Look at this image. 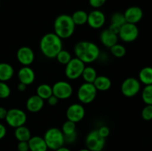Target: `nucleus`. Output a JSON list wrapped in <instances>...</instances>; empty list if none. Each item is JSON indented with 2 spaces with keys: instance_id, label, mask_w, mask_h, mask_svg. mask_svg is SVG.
Wrapping results in <instances>:
<instances>
[{
  "instance_id": "1",
  "label": "nucleus",
  "mask_w": 152,
  "mask_h": 151,
  "mask_svg": "<svg viewBox=\"0 0 152 151\" xmlns=\"http://www.w3.org/2000/svg\"><path fill=\"white\" fill-rule=\"evenodd\" d=\"M76 57L85 64L92 63L99 58L100 50L95 43L89 41H81L74 46Z\"/></svg>"
},
{
  "instance_id": "2",
  "label": "nucleus",
  "mask_w": 152,
  "mask_h": 151,
  "mask_svg": "<svg viewBox=\"0 0 152 151\" xmlns=\"http://www.w3.org/2000/svg\"><path fill=\"white\" fill-rule=\"evenodd\" d=\"M39 48L42 54L48 59L56 58L58 53L62 50V38L54 33H48L42 37Z\"/></svg>"
},
{
  "instance_id": "3",
  "label": "nucleus",
  "mask_w": 152,
  "mask_h": 151,
  "mask_svg": "<svg viewBox=\"0 0 152 151\" xmlns=\"http://www.w3.org/2000/svg\"><path fill=\"white\" fill-rule=\"evenodd\" d=\"M75 27L71 16L68 14L58 16L53 23L54 33L62 39L70 38L74 34Z\"/></svg>"
},
{
  "instance_id": "4",
  "label": "nucleus",
  "mask_w": 152,
  "mask_h": 151,
  "mask_svg": "<svg viewBox=\"0 0 152 151\" xmlns=\"http://www.w3.org/2000/svg\"><path fill=\"white\" fill-rule=\"evenodd\" d=\"M43 138L45 141L48 148L53 150H56L65 144L63 133L57 127H51L46 130Z\"/></svg>"
},
{
  "instance_id": "5",
  "label": "nucleus",
  "mask_w": 152,
  "mask_h": 151,
  "mask_svg": "<svg viewBox=\"0 0 152 151\" xmlns=\"http://www.w3.org/2000/svg\"><path fill=\"white\" fill-rule=\"evenodd\" d=\"M97 90L93 83L84 82L77 90V98L82 104H90L95 99Z\"/></svg>"
},
{
  "instance_id": "6",
  "label": "nucleus",
  "mask_w": 152,
  "mask_h": 151,
  "mask_svg": "<svg viewBox=\"0 0 152 151\" xmlns=\"http://www.w3.org/2000/svg\"><path fill=\"white\" fill-rule=\"evenodd\" d=\"M86 67L84 62L79 59L72 58L69 62L65 65V74L70 80H75L82 76L84 68Z\"/></svg>"
},
{
  "instance_id": "7",
  "label": "nucleus",
  "mask_w": 152,
  "mask_h": 151,
  "mask_svg": "<svg viewBox=\"0 0 152 151\" xmlns=\"http://www.w3.org/2000/svg\"><path fill=\"white\" fill-rule=\"evenodd\" d=\"M4 120L9 126L16 128L25 125L27 121V115L21 109L12 108L7 110V115Z\"/></svg>"
},
{
  "instance_id": "8",
  "label": "nucleus",
  "mask_w": 152,
  "mask_h": 151,
  "mask_svg": "<svg viewBox=\"0 0 152 151\" xmlns=\"http://www.w3.org/2000/svg\"><path fill=\"white\" fill-rule=\"evenodd\" d=\"M105 144V139L102 137L97 130H93L86 138V148L91 151L102 150Z\"/></svg>"
},
{
  "instance_id": "9",
  "label": "nucleus",
  "mask_w": 152,
  "mask_h": 151,
  "mask_svg": "<svg viewBox=\"0 0 152 151\" xmlns=\"http://www.w3.org/2000/svg\"><path fill=\"white\" fill-rule=\"evenodd\" d=\"M141 88V84L139 79L134 77L126 78L121 84V93L126 97H134L139 93Z\"/></svg>"
},
{
  "instance_id": "10",
  "label": "nucleus",
  "mask_w": 152,
  "mask_h": 151,
  "mask_svg": "<svg viewBox=\"0 0 152 151\" xmlns=\"http://www.w3.org/2000/svg\"><path fill=\"white\" fill-rule=\"evenodd\" d=\"M118 36L124 42H133L138 38L139 29L137 25L126 22L121 26Z\"/></svg>"
},
{
  "instance_id": "11",
  "label": "nucleus",
  "mask_w": 152,
  "mask_h": 151,
  "mask_svg": "<svg viewBox=\"0 0 152 151\" xmlns=\"http://www.w3.org/2000/svg\"><path fill=\"white\" fill-rule=\"evenodd\" d=\"M53 95L59 99H67L73 94V87L70 83L65 81H56L52 86Z\"/></svg>"
},
{
  "instance_id": "12",
  "label": "nucleus",
  "mask_w": 152,
  "mask_h": 151,
  "mask_svg": "<svg viewBox=\"0 0 152 151\" xmlns=\"http://www.w3.org/2000/svg\"><path fill=\"white\" fill-rule=\"evenodd\" d=\"M86 110L82 104L74 103L70 105L66 110L67 119L74 123L80 122L84 118Z\"/></svg>"
},
{
  "instance_id": "13",
  "label": "nucleus",
  "mask_w": 152,
  "mask_h": 151,
  "mask_svg": "<svg viewBox=\"0 0 152 151\" xmlns=\"http://www.w3.org/2000/svg\"><path fill=\"white\" fill-rule=\"evenodd\" d=\"M16 58L19 63L23 66H30L34 62L35 55L31 47L22 46L16 52Z\"/></svg>"
},
{
  "instance_id": "14",
  "label": "nucleus",
  "mask_w": 152,
  "mask_h": 151,
  "mask_svg": "<svg viewBox=\"0 0 152 151\" xmlns=\"http://www.w3.org/2000/svg\"><path fill=\"white\" fill-rule=\"evenodd\" d=\"M105 22V16L102 11L94 10L88 14L87 23L93 29H99Z\"/></svg>"
},
{
  "instance_id": "15",
  "label": "nucleus",
  "mask_w": 152,
  "mask_h": 151,
  "mask_svg": "<svg viewBox=\"0 0 152 151\" xmlns=\"http://www.w3.org/2000/svg\"><path fill=\"white\" fill-rule=\"evenodd\" d=\"M126 22L137 25L143 17V11L138 6H132L127 8L123 13Z\"/></svg>"
},
{
  "instance_id": "16",
  "label": "nucleus",
  "mask_w": 152,
  "mask_h": 151,
  "mask_svg": "<svg viewBox=\"0 0 152 151\" xmlns=\"http://www.w3.org/2000/svg\"><path fill=\"white\" fill-rule=\"evenodd\" d=\"M35 78V73L30 66H23L18 71V78L19 82L25 84L27 86L33 84Z\"/></svg>"
},
{
  "instance_id": "17",
  "label": "nucleus",
  "mask_w": 152,
  "mask_h": 151,
  "mask_svg": "<svg viewBox=\"0 0 152 151\" xmlns=\"http://www.w3.org/2000/svg\"><path fill=\"white\" fill-rule=\"evenodd\" d=\"M100 41L105 47L111 48L113 45L118 41V35L111 32L110 30L105 29L100 33L99 35Z\"/></svg>"
},
{
  "instance_id": "18",
  "label": "nucleus",
  "mask_w": 152,
  "mask_h": 151,
  "mask_svg": "<svg viewBox=\"0 0 152 151\" xmlns=\"http://www.w3.org/2000/svg\"><path fill=\"white\" fill-rule=\"evenodd\" d=\"M44 107V100L37 94L30 96L26 102V108L31 113H38Z\"/></svg>"
},
{
  "instance_id": "19",
  "label": "nucleus",
  "mask_w": 152,
  "mask_h": 151,
  "mask_svg": "<svg viewBox=\"0 0 152 151\" xmlns=\"http://www.w3.org/2000/svg\"><path fill=\"white\" fill-rule=\"evenodd\" d=\"M28 142L29 150L31 151H47L48 149L43 137L38 136H33Z\"/></svg>"
},
{
  "instance_id": "20",
  "label": "nucleus",
  "mask_w": 152,
  "mask_h": 151,
  "mask_svg": "<svg viewBox=\"0 0 152 151\" xmlns=\"http://www.w3.org/2000/svg\"><path fill=\"white\" fill-rule=\"evenodd\" d=\"M14 75L13 68L8 63H0V81H9Z\"/></svg>"
},
{
  "instance_id": "21",
  "label": "nucleus",
  "mask_w": 152,
  "mask_h": 151,
  "mask_svg": "<svg viewBox=\"0 0 152 151\" xmlns=\"http://www.w3.org/2000/svg\"><path fill=\"white\" fill-rule=\"evenodd\" d=\"M93 84L97 91H106L111 87V79L105 76H97Z\"/></svg>"
},
{
  "instance_id": "22",
  "label": "nucleus",
  "mask_w": 152,
  "mask_h": 151,
  "mask_svg": "<svg viewBox=\"0 0 152 151\" xmlns=\"http://www.w3.org/2000/svg\"><path fill=\"white\" fill-rule=\"evenodd\" d=\"M14 136L19 142H28L31 138V133L29 129L23 125L15 128Z\"/></svg>"
},
{
  "instance_id": "23",
  "label": "nucleus",
  "mask_w": 152,
  "mask_h": 151,
  "mask_svg": "<svg viewBox=\"0 0 152 151\" xmlns=\"http://www.w3.org/2000/svg\"><path fill=\"white\" fill-rule=\"evenodd\" d=\"M139 81L145 85L152 84V67H145L139 73Z\"/></svg>"
},
{
  "instance_id": "24",
  "label": "nucleus",
  "mask_w": 152,
  "mask_h": 151,
  "mask_svg": "<svg viewBox=\"0 0 152 151\" xmlns=\"http://www.w3.org/2000/svg\"><path fill=\"white\" fill-rule=\"evenodd\" d=\"M71 18L75 25H84L87 23L88 13L85 10H79L73 13Z\"/></svg>"
},
{
  "instance_id": "25",
  "label": "nucleus",
  "mask_w": 152,
  "mask_h": 151,
  "mask_svg": "<svg viewBox=\"0 0 152 151\" xmlns=\"http://www.w3.org/2000/svg\"><path fill=\"white\" fill-rule=\"evenodd\" d=\"M83 80L85 82L87 83H94L96 78L97 77V73L96 70L91 66L85 67L84 70H83V74H82Z\"/></svg>"
},
{
  "instance_id": "26",
  "label": "nucleus",
  "mask_w": 152,
  "mask_h": 151,
  "mask_svg": "<svg viewBox=\"0 0 152 151\" xmlns=\"http://www.w3.org/2000/svg\"><path fill=\"white\" fill-rule=\"evenodd\" d=\"M37 95L40 98L45 100L53 95L52 87L48 84H42L38 86L37 89Z\"/></svg>"
},
{
  "instance_id": "27",
  "label": "nucleus",
  "mask_w": 152,
  "mask_h": 151,
  "mask_svg": "<svg viewBox=\"0 0 152 151\" xmlns=\"http://www.w3.org/2000/svg\"><path fill=\"white\" fill-rule=\"evenodd\" d=\"M76 129H77V126H76V123L73 122V121L67 120L62 127V132L63 133L64 136H69V135H72L76 133Z\"/></svg>"
},
{
  "instance_id": "28",
  "label": "nucleus",
  "mask_w": 152,
  "mask_h": 151,
  "mask_svg": "<svg viewBox=\"0 0 152 151\" xmlns=\"http://www.w3.org/2000/svg\"><path fill=\"white\" fill-rule=\"evenodd\" d=\"M142 99L145 105H152V84L145 86L142 91Z\"/></svg>"
},
{
  "instance_id": "29",
  "label": "nucleus",
  "mask_w": 152,
  "mask_h": 151,
  "mask_svg": "<svg viewBox=\"0 0 152 151\" xmlns=\"http://www.w3.org/2000/svg\"><path fill=\"white\" fill-rule=\"evenodd\" d=\"M110 49L111 54L116 58H122L126 55V49L122 44L117 43L116 44L113 45Z\"/></svg>"
},
{
  "instance_id": "30",
  "label": "nucleus",
  "mask_w": 152,
  "mask_h": 151,
  "mask_svg": "<svg viewBox=\"0 0 152 151\" xmlns=\"http://www.w3.org/2000/svg\"><path fill=\"white\" fill-rule=\"evenodd\" d=\"M56 60L58 61L59 63H60L61 65H66L68 62L71 61V59H72V56H71V53L66 50H63L62 49L60 52L57 54V56H56Z\"/></svg>"
},
{
  "instance_id": "31",
  "label": "nucleus",
  "mask_w": 152,
  "mask_h": 151,
  "mask_svg": "<svg viewBox=\"0 0 152 151\" xmlns=\"http://www.w3.org/2000/svg\"><path fill=\"white\" fill-rule=\"evenodd\" d=\"M111 23L114 24V25H120V26H122L123 25H124L125 23H126L124 14L120 13V12L114 13L112 14V16H111Z\"/></svg>"
},
{
  "instance_id": "32",
  "label": "nucleus",
  "mask_w": 152,
  "mask_h": 151,
  "mask_svg": "<svg viewBox=\"0 0 152 151\" xmlns=\"http://www.w3.org/2000/svg\"><path fill=\"white\" fill-rule=\"evenodd\" d=\"M10 95V87L4 81H0V99H7Z\"/></svg>"
},
{
  "instance_id": "33",
  "label": "nucleus",
  "mask_w": 152,
  "mask_h": 151,
  "mask_svg": "<svg viewBox=\"0 0 152 151\" xmlns=\"http://www.w3.org/2000/svg\"><path fill=\"white\" fill-rule=\"evenodd\" d=\"M141 116L145 121L152 120V105H146L141 112Z\"/></svg>"
},
{
  "instance_id": "34",
  "label": "nucleus",
  "mask_w": 152,
  "mask_h": 151,
  "mask_svg": "<svg viewBox=\"0 0 152 151\" xmlns=\"http://www.w3.org/2000/svg\"><path fill=\"white\" fill-rule=\"evenodd\" d=\"M107 0H89V4L91 7L95 9H98L102 7L105 4Z\"/></svg>"
},
{
  "instance_id": "35",
  "label": "nucleus",
  "mask_w": 152,
  "mask_h": 151,
  "mask_svg": "<svg viewBox=\"0 0 152 151\" xmlns=\"http://www.w3.org/2000/svg\"><path fill=\"white\" fill-rule=\"evenodd\" d=\"M97 131L99 133V135L105 139L108 137L110 134V129L107 126H102L98 129Z\"/></svg>"
},
{
  "instance_id": "36",
  "label": "nucleus",
  "mask_w": 152,
  "mask_h": 151,
  "mask_svg": "<svg viewBox=\"0 0 152 151\" xmlns=\"http://www.w3.org/2000/svg\"><path fill=\"white\" fill-rule=\"evenodd\" d=\"M17 149L19 151H28L29 145L28 142H19L17 145Z\"/></svg>"
},
{
  "instance_id": "37",
  "label": "nucleus",
  "mask_w": 152,
  "mask_h": 151,
  "mask_svg": "<svg viewBox=\"0 0 152 151\" xmlns=\"http://www.w3.org/2000/svg\"><path fill=\"white\" fill-rule=\"evenodd\" d=\"M59 99L56 96H55L54 95H52L47 99L48 103L50 106H56L58 104V102H59Z\"/></svg>"
},
{
  "instance_id": "38",
  "label": "nucleus",
  "mask_w": 152,
  "mask_h": 151,
  "mask_svg": "<svg viewBox=\"0 0 152 151\" xmlns=\"http://www.w3.org/2000/svg\"><path fill=\"white\" fill-rule=\"evenodd\" d=\"M64 138H65V142H67L68 144L73 143L77 139V133L72 135H69V136H64Z\"/></svg>"
},
{
  "instance_id": "39",
  "label": "nucleus",
  "mask_w": 152,
  "mask_h": 151,
  "mask_svg": "<svg viewBox=\"0 0 152 151\" xmlns=\"http://www.w3.org/2000/svg\"><path fill=\"white\" fill-rule=\"evenodd\" d=\"M120 28H121V26H120V25H114V24H111V25H110L109 28H108V29L110 30H111V32L114 33L118 35L119 32H120Z\"/></svg>"
},
{
  "instance_id": "40",
  "label": "nucleus",
  "mask_w": 152,
  "mask_h": 151,
  "mask_svg": "<svg viewBox=\"0 0 152 151\" xmlns=\"http://www.w3.org/2000/svg\"><path fill=\"white\" fill-rule=\"evenodd\" d=\"M6 133H7L6 127H4V124H2L0 123V140H1V139H2L5 136Z\"/></svg>"
},
{
  "instance_id": "41",
  "label": "nucleus",
  "mask_w": 152,
  "mask_h": 151,
  "mask_svg": "<svg viewBox=\"0 0 152 151\" xmlns=\"http://www.w3.org/2000/svg\"><path fill=\"white\" fill-rule=\"evenodd\" d=\"M7 110H6L5 108L3 107H0V120L5 119L6 115H7Z\"/></svg>"
},
{
  "instance_id": "42",
  "label": "nucleus",
  "mask_w": 152,
  "mask_h": 151,
  "mask_svg": "<svg viewBox=\"0 0 152 151\" xmlns=\"http://www.w3.org/2000/svg\"><path fill=\"white\" fill-rule=\"evenodd\" d=\"M27 88V85H25V84H22V83L19 82V84H18V90L21 92H24Z\"/></svg>"
},
{
  "instance_id": "43",
  "label": "nucleus",
  "mask_w": 152,
  "mask_h": 151,
  "mask_svg": "<svg viewBox=\"0 0 152 151\" xmlns=\"http://www.w3.org/2000/svg\"><path fill=\"white\" fill-rule=\"evenodd\" d=\"M55 151H71V150L68 149V147H61L58 148L57 150H56Z\"/></svg>"
},
{
  "instance_id": "44",
  "label": "nucleus",
  "mask_w": 152,
  "mask_h": 151,
  "mask_svg": "<svg viewBox=\"0 0 152 151\" xmlns=\"http://www.w3.org/2000/svg\"><path fill=\"white\" fill-rule=\"evenodd\" d=\"M79 151H91V150H90L88 149V148H84V149L80 150H79Z\"/></svg>"
},
{
  "instance_id": "45",
  "label": "nucleus",
  "mask_w": 152,
  "mask_h": 151,
  "mask_svg": "<svg viewBox=\"0 0 152 151\" xmlns=\"http://www.w3.org/2000/svg\"><path fill=\"white\" fill-rule=\"evenodd\" d=\"M0 6H1V1H0Z\"/></svg>"
},
{
  "instance_id": "46",
  "label": "nucleus",
  "mask_w": 152,
  "mask_h": 151,
  "mask_svg": "<svg viewBox=\"0 0 152 151\" xmlns=\"http://www.w3.org/2000/svg\"><path fill=\"white\" fill-rule=\"evenodd\" d=\"M100 151H105V150H100Z\"/></svg>"
}]
</instances>
